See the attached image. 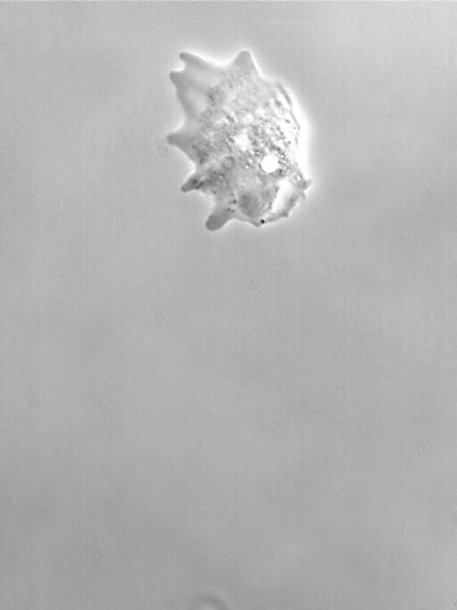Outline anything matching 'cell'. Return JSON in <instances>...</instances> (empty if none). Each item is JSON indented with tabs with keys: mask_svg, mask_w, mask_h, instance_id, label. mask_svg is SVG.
<instances>
[{
	"mask_svg": "<svg viewBox=\"0 0 457 610\" xmlns=\"http://www.w3.org/2000/svg\"><path fill=\"white\" fill-rule=\"evenodd\" d=\"M179 60L169 79L183 121L166 142L193 164L181 190L211 198L205 228L220 230L232 221L261 227L287 218L310 182L285 88L260 75L247 50L226 64L190 52Z\"/></svg>",
	"mask_w": 457,
	"mask_h": 610,
	"instance_id": "6da1fadb",
	"label": "cell"
}]
</instances>
